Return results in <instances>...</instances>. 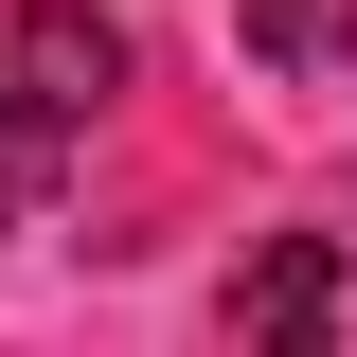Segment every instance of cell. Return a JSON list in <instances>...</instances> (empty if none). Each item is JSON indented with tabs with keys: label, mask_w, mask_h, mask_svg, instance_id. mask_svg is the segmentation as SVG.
<instances>
[{
	"label": "cell",
	"mask_w": 357,
	"mask_h": 357,
	"mask_svg": "<svg viewBox=\"0 0 357 357\" xmlns=\"http://www.w3.org/2000/svg\"><path fill=\"white\" fill-rule=\"evenodd\" d=\"M250 54H286V72H304V54H321V0H250Z\"/></svg>",
	"instance_id": "obj_3"
},
{
	"label": "cell",
	"mask_w": 357,
	"mask_h": 357,
	"mask_svg": "<svg viewBox=\"0 0 357 357\" xmlns=\"http://www.w3.org/2000/svg\"><path fill=\"white\" fill-rule=\"evenodd\" d=\"M340 304H357L340 232H268L232 268V357H340Z\"/></svg>",
	"instance_id": "obj_2"
},
{
	"label": "cell",
	"mask_w": 357,
	"mask_h": 357,
	"mask_svg": "<svg viewBox=\"0 0 357 357\" xmlns=\"http://www.w3.org/2000/svg\"><path fill=\"white\" fill-rule=\"evenodd\" d=\"M18 215H36V161H0V232H18Z\"/></svg>",
	"instance_id": "obj_4"
},
{
	"label": "cell",
	"mask_w": 357,
	"mask_h": 357,
	"mask_svg": "<svg viewBox=\"0 0 357 357\" xmlns=\"http://www.w3.org/2000/svg\"><path fill=\"white\" fill-rule=\"evenodd\" d=\"M321 36H340V54H357V0H340V18H321Z\"/></svg>",
	"instance_id": "obj_5"
},
{
	"label": "cell",
	"mask_w": 357,
	"mask_h": 357,
	"mask_svg": "<svg viewBox=\"0 0 357 357\" xmlns=\"http://www.w3.org/2000/svg\"><path fill=\"white\" fill-rule=\"evenodd\" d=\"M107 89H126V36H107L89 0H18V18H0V126L18 143H72Z\"/></svg>",
	"instance_id": "obj_1"
}]
</instances>
